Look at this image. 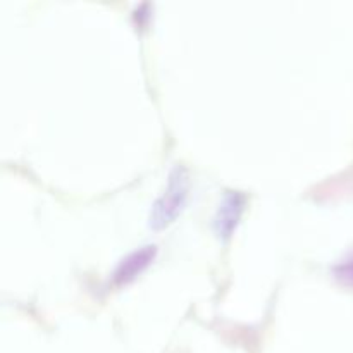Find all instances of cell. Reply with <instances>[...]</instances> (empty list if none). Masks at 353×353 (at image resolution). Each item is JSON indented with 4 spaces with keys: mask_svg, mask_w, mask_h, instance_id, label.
<instances>
[{
    "mask_svg": "<svg viewBox=\"0 0 353 353\" xmlns=\"http://www.w3.org/2000/svg\"><path fill=\"white\" fill-rule=\"evenodd\" d=\"M188 196V172L185 165L178 164L171 169L164 193L155 200L150 212V226L162 228L171 223L183 209Z\"/></svg>",
    "mask_w": 353,
    "mask_h": 353,
    "instance_id": "obj_1",
    "label": "cell"
},
{
    "mask_svg": "<svg viewBox=\"0 0 353 353\" xmlns=\"http://www.w3.org/2000/svg\"><path fill=\"white\" fill-rule=\"evenodd\" d=\"M334 276L343 283H353V254L334 265Z\"/></svg>",
    "mask_w": 353,
    "mask_h": 353,
    "instance_id": "obj_4",
    "label": "cell"
},
{
    "mask_svg": "<svg viewBox=\"0 0 353 353\" xmlns=\"http://www.w3.org/2000/svg\"><path fill=\"white\" fill-rule=\"evenodd\" d=\"M245 195L238 190H228L217 207L216 217H214V230L219 236H230L231 231L236 226L241 212H243Z\"/></svg>",
    "mask_w": 353,
    "mask_h": 353,
    "instance_id": "obj_2",
    "label": "cell"
},
{
    "mask_svg": "<svg viewBox=\"0 0 353 353\" xmlns=\"http://www.w3.org/2000/svg\"><path fill=\"white\" fill-rule=\"evenodd\" d=\"M155 254H157V247H155V245H145V247H140L138 250L131 252L126 257L121 259L117 268L114 269V283L123 285V283L131 281L134 276L140 274V272L154 261Z\"/></svg>",
    "mask_w": 353,
    "mask_h": 353,
    "instance_id": "obj_3",
    "label": "cell"
}]
</instances>
